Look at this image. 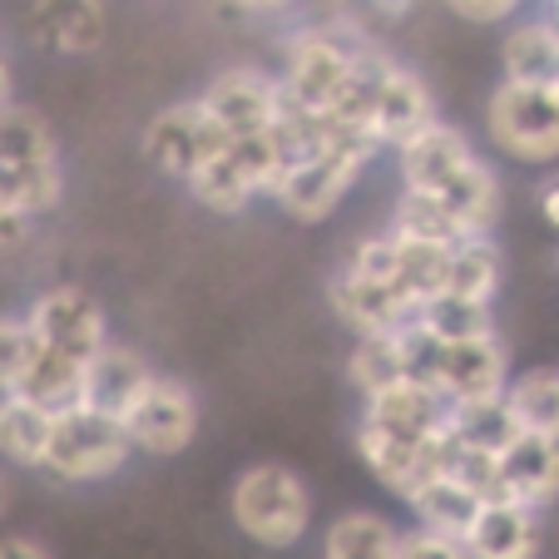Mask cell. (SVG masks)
Listing matches in <instances>:
<instances>
[{
  "mask_svg": "<svg viewBox=\"0 0 559 559\" xmlns=\"http://www.w3.org/2000/svg\"><path fill=\"white\" fill-rule=\"evenodd\" d=\"M228 515H233V525H238V535H243L248 545L283 555V549H297L307 539L317 506H312L307 480L293 471V465L258 461L233 480Z\"/></svg>",
  "mask_w": 559,
  "mask_h": 559,
  "instance_id": "cell-1",
  "label": "cell"
},
{
  "mask_svg": "<svg viewBox=\"0 0 559 559\" xmlns=\"http://www.w3.org/2000/svg\"><path fill=\"white\" fill-rule=\"evenodd\" d=\"M328 129V148L317 158H307L302 169H293L283 183H277L267 199L297 223H322L342 209L352 189H357L361 169L377 158V144L367 134H352V129H337L332 119H322Z\"/></svg>",
  "mask_w": 559,
  "mask_h": 559,
  "instance_id": "cell-2",
  "label": "cell"
},
{
  "mask_svg": "<svg viewBox=\"0 0 559 559\" xmlns=\"http://www.w3.org/2000/svg\"><path fill=\"white\" fill-rule=\"evenodd\" d=\"M129 455H134V445H129L124 426L80 406V412L55 421L40 471L50 480H64V486H95V480H109V475L124 471Z\"/></svg>",
  "mask_w": 559,
  "mask_h": 559,
  "instance_id": "cell-3",
  "label": "cell"
},
{
  "mask_svg": "<svg viewBox=\"0 0 559 559\" xmlns=\"http://www.w3.org/2000/svg\"><path fill=\"white\" fill-rule=\"evenodd\" d=\"M486 134L515 164H559V99L555 90H520L506 85L486 105Z\"/></svg>",
  "mask_w": 559,
  "mask_h": 559,
  "instance_id": "cell-4",
  "label": "cell"
},
{
  "mask_svg": "<svg viewBox=\"0 0 559 559\" xmlns=\"http://www.w3.org/2000/svg\"><path fill=\"white\" fill-rule=\"evenodd\" d=\"M25 328H31L40 352H55V357L80 361V367H90V361L99 357V347L109 342V317H105V307H99V297L74 283L45 287V293L25 307Z\"/></svg>",
  "mask_w": 559,
  "mask_h": 559,
  "instance_id": "cell-5",
  "label": "cell"
},
{
  "mask_svg": "<svg viewBox=\"0 0 559 559\" xmlns=\"http://www.w3.org/2000/svg\"><path fill=\"white\" fill-rule=\"evenodd\" d=\"M199 391L183 377H164L154 371V381L144 386V396L134 402V412L124 416V436L134 445V455H154V461H169V455H183L193 441H199Z\"/></svg>",
  "mask_w": 559,
  "mask_h": 559,
  "instance_id": "cell-6",
  "label": "cell"
},
{
  "mask_svg": "<svg viewBox=\"0 0 559 559\" xmlns=\"http://www.w3.org/2000/svg\"><path fill=\"white\" fill-rule=\"evenodd\" d=\"M228 144L233 139L213 124L209 109H203L199 99H179V105L158 109V115L144 124L148 169L164 174V179H179V183H189V174L199 169V164L228 154Z\"/></svg>",
  "mask_w": 559,
  "mask_h": 559,
  "instance_id": "cell-7",
  "label": "cell"
},
{
  "mask_svg": "<svg viewBox=\"0 0 559 559\" xmlns=\"http://www.w3.org/2000/svg\"><path fill=\"white\" fill-rule=\"evenodd\" d=\"M357 40H342L337 31H302L293 35L287 45V64L277 74V85H283V99L307 115H322L332 105V95L342 90V80L352 74L357 64Z\"/></svg>",
  "mask_w": 559,
  "mask_h": 559,
  "instance_id": "cell-8",
  "label": "cell"
},
{
  "mask_svg": "<svg viewBox=\"0 0 559 559\" xmlns=\"http://www.w3.org/2000/svg\"><path fill=\"white\" fill-rule=\"evenodd\" d=\"M357 455H361V465L371 471V480H377L381 490H391V496L406 506V500H412L431 475H441L445 436H436V441H416V436L386 431V426H377V421L361 416L357 421Z\"/></svg>",
  "mask_w": 559,
  "mask_h": 559,
  "instance_id": "cell-9",
  "label": "cell"
},
{
  "mask_svg": "<svg viewBox=\"0 0 559 559\" xmlns=\"http://www.w3.org/2000/svg\"><path fill=\"white\" fill-rule=\"evenodd\" d=\"M199 105L209 109V119H213V124H218L228 139L263 134V129L277 119V105H283V85H277V74L258 70V64H233V70H223L218 80L203 90Z\"/></svg>",
  "mask_w": 559,
  "mask_h": 559,
  "instance_id": "cell-10",
  "label": "cell"
},
{
  "mask_svg": "<svg viewBox=\"0 0 559 559\" xmlns=\"http://www.w3.org/2000/svg\"><path fill=\"white\" fill-rule=\"evenodd\" d=\"M510 377H515V371H510V352H506V342H500V332L441 347V361H436V391H441L451 406L500 402Z\"/></svg>",
  "mask_w": 559,
  "mask_h": 559,
  "instance_id": "cell-11",
  "label": "cell"
},
{
  "mask_svg": "<svg viewBox=\"0 0 559 559\" xmlns=\"http://www.w3.org/2000/svg\"><path fill=\"white\" fill-rule=\"evenodd\" d=\"M328 307L337 312L342 328L357 332V337H371V332H402V328H412V317H416V302L406 293L367 283V277L347 273V267L332 273Z\"/></svg>",
  "mask_w": 559,
  "mask_h": 559,
  "instance_id": "cell-12",
  "label": "cell"
},
{
  "mask_svg": "<svg viewBox=\"0 0 559 559\" xmlns=\"http://www.w3.org/2000/svg\"><path fill=\"white\" fill-rule=\"evenodd\" d=\"M426 124H436V99L416 70H406L402 60H391L377 90V115H371V139L377 148H402L406 139H416Z\"/></svg>",
  "mask_w": 559,
  "mask_h": 559,
  "instance_id": "cell-13",
  "label": "cell"
},
{
  "mask_svg": "<svg viewBox=\"0 0 559 559\" xmlns=\"http://www.w3.org/2000/svg\"><path fill=\"white\" fill-rule=\"evenodd\" d=\"M402 189L406 193H445L455 179L465 174V164L475 158V148H471V139L461 134L455 124H426L416 139H406L402 148Z\"/></svg>",
  "mask_w": 559,
  "mask_h": 559,
  "instance_id": "cell-14",
  "label": "cell"
},
{
  "mask_svg": "<svg viewBox=\"0 0 559 559\" xmlns=\"http://www.w3.org/2000/svg\"><path fill=\"white\" fill-rule=\"evenodd\" d=\"M471 559H539L545 555V515L515 500H490L480 506L471 535H465Z\"/></svg>",
  "mask_w": 559,
  "mask_h": 559,
  "instance_id": "cell-15",
  "label": "cell"
},
{
  "mask_svg": "<svg viewBox=\"0 0 559 559\" xmlns=\"http://www.w3.org/2000/svg\"><path fill=\"white\" fill-rule=\"evenodd\" d=\"M148 381H154V367H148L144 352L124 347V342H105L99 357L85 367V412L124 421Z\"/></svg>",
  "mask_w": 559,
  "mask_h": 559,
  "instance_id": "cell-16",
  "label": "cell"
},
{
  "mask_svg": "<svg viewBox=\"0 0 559 559\" xmlns=\"http://www.w3.org/2000/svg\"><path fill=\"white\" fill-rule=\"evenodd\" d=\"M500 500H515L545 515L559 500V441L549 436H515L500 455Z\"/></svg>",
  "mask_w": 559,
  "mask_h": 559,
  "instance_id": "cell-17",
  "label": "cell"
},
{
  "mask_svg": "<svg viewBox=\"0 0 559 559\" xmlns=\"http://www.w3.org/2000/svg\"><path fill=\"white\" fill-rule=\"evenodd\" d=\"M31 31L45 50L95 55L109 35L105 0H31Z\"/></svg>",
  "mask_w": 559,
  "mask_h": 559,
  "instance_id": "cell-18",
  "label": "cell"
},
{
  "mask_svg": "<svg viewBox=\"0 0 559 559\" xmlns=\"http://www.w3.org/2000/svg\"><path fill=\"white\" fill-rule=\"evenodd\" d=\"M361 416L386 431H402V436H416V441H436L445 436V416H451V402L441 391L421 386V381H396V386L377 391L361 402Z\"/></svg>",
  "mask_w": 559,
  "mask_h": 559,
  "instance_id": "cell-19",
  "label": "cell"
},
{
  "mask_svg": "<svg viewBox=\"0 0 559 559\" xmlns=\"http://www.w3.org/2000/svg\"><path fill=\"white\" fill-rule=\"evenodd\" d=\"M436 199H441L445 213H451V218L465 228V238H490V233H496V223H500V213H506V189H500V174L490 169L480 154H475L471 164H465L461 179H455L445 193H436Z\"/></svg>",
  "mask_w": 559,
  "mask_h": 559,
  "instance_id": "cell-20",
  "label": "cell"
},
{
  "mask_svg": "<svg viewBox=\"0 0 559 559\" xmlns=\"http://www.w3.org/2000/svg\"><path fill=\"white\" fill-rule=\"evenodd\" d=\"M500 64H506V85L559 90V35L549 31V21L515 25L500 45Z\"/></svg>",
  "mask_w": 559,
  "mask_h": 559,
  "instance_id": "cell-21",
  "label": "cell"
},
{
  "mask_svg": "<svg viewBox=\"0 0 559 559\" xmlns=\"http://www.w3.org/2000/svg\"><path fill=\"white\" fill-rule=\"evenodd\" d=\"M15 396H25V402L40 406L50 421H60V416H70V412L85 406V367L35 347V357H31V367H25Z\"/></svg>",
  "mask_w": 559,
  "mask_h": 559,
  "instance_id": "cell-22",
  "label": "cell"
},
{
  "mask_svg": "<svg viewBox=\"0 0 559 559\" xmlns=\"http://www.w3.org/2000/svg\"><path fill=\"white\" fill-rule=\"evenodd\" d=\"M506 287V253L496 238H465L451 248V267H445V293L461 302L490 307L496 293Z\"/></svg>",
  "mask_w": 559,
  "mask_h": 559,
  "instance_id": "cell-23",
  "label": "cell"
},
{
  "mask_svg": "<svg viewBox=\"0 0 559 559\" xmlns=\"http://www.w3.org/2000/svg\"><path fill=\"white\" fill-rule=\"evenodd\" d=\"M402 530L381 510H342L322 530V559H396Z\"/></svg>",
  "mask_w": 559,
  "mask_h": 559,
  "instance_id": "cell-24",
  "label": "cell"
},
{
  "mask_svg": "<svg viewBox=\"0 0 559 559\" xmlns=\"http://www.w3.org/2000/svg\"><path fill=\"white\" fill-rule=\"evenodd\" d=\"M500 402L515 416L520 436H549V441H559V367H530L520 377H510Z\"/></svg>",
  "mask_w": 559,
  "mask_h": 559,
  "instance_id": "cell-25",
  "label": "cell"
},
{
  "mask_svg": "<svg viewBox=\"0 0 559 559\" xmlns=\"http://www.w3.org/2000/svg\"><path fill=\"white\" fill-rule=\"evenodd\" d=\"M50 431L55 421L31 406L25 396H0V461L15 465V471H40L45 451H50Z\"/></svg>",
  "mask_w": 559,
  "mask_h": 559,
  "instance_id": "cell-26",
  "label": "cell"
},
{
  "mask_svg": "<svg viewBox=\"0 0 559 559\" xmlns=\"http://www.w3.org/2000/svg\"><path fill=\"white\" fill-rule=\"evenodd\" d=\"M406 510L416 515V525H421V530L465 539V535H471V525H475V515H480V500H475L465 486H455L451 475H431V480H426V486L406 500Z\"/></svg>",
  "mask_w": 559,
  "mask_h": 559,
  "instance_id": "cell-27",
  "label": "cell"
},
{
  "mask_svg": "<svg viewBox=\"0 0 559 559\" xmlns=\"http://www.w3.org/2000/svg\"><path fill=\"white\" fill-rule=\"evenodd\" d=\"M391 238H402V243H426V248H455L465 243V228L445 213L441 199H431V193H406L396 199V209H391Z\"/></svg>",
  "mask_w": 559,
  "mask_h": 559,
  "instance_id": "cell-28",
  "label": "cell"
},
{
  "mask_svg": "<svg viewBox=\"0 0 559 559\" xmlns=\"http://www.w3.org/2000/svg\"><path fill=\"white\" fill-rule=\"evenodd\" d=\"M347 381H352V391H357L361 402L377 396V391H386V386H396V381H406L402 332H371V337L352 342Z\"/></svg>",
  "mask_w": 559,
  "mask_h": 559,
  "instance_id": "cell-29",
  "label": "cell"
},
{
  "mask_svg": "<svg viewBox=\"0 0 559 559\" xmlns=\"http://www.w3.org/2000/svg\"><path fill=\"white\" fill-rule=\"evenodd\" d=\"M412 328L426 332L431 342H441V347H455V342L490 337V332H496V317H490V307H480V302H461V297L441 293V297L416 307Z\"/></svg>",
  "mask_w": 559,
  "mask_h": 559,
  "instance_id": "cell-30",
  "label": "cell"
},
{
  "mask_svg": "<svg viewBox=\"0 0 559 559\" xmlns=\"http://www.w3.org/2000/svg\"><path fill=\"white\" fill-rule=\"evenodd\" d=\"M445 436L465 451H486V455H506L510 441L520 436L515 416L506 412V402H475V406H451L445 416Z\"/></svg>",
  "mask_w": 559,
  "mask_h": 559,
  "instance_id": "cell-31",
  "label": "cell"
},
{
  "mask_svg": "<svg viewBox=\"0 0 559 559\" xmlns=\"http://www.w3.org/2000/svg\"><path fill=\"white\" fill-rule=\"evenodd\" d=\"M189 193H193V203H199V209L218 213V218H233V213H243L248 203L258 199V189L248 183V174L238 169L228 154L199 164V169L189 174Z\"/></svg>",
  "mask_w": 559,
  "mask_h": 559,
  "instance_id": "cell-32",
  "label": "cell"
},
{
  "mask_svg": "<svg viewBox=\"0 0 559 559\" xmlns=\"http://www.w3.org/2000/svg\"><path fill=\"white\" fill-rule=\"evenodd\" d=\"M55 158V134L35 109L25 105H5L0 109V164L5 169H31Z\"/></svg>",
  "mask_w": 559,
  "mask_h": 559,
  "instance_id": "cell-33",
  "label": "cell"
},
{
  "mask_svg": "<svg viewBox=\"0 0 559 559\" xmlns=\"http://www.w3.org/2000/svg\"><path fill=\"white\" fill-rule=\"evenodd\" d=\"M31 357H35V337L25 328V317H0V396H11L21 386Z\"/></svg>",
  "mask_w": 559,
  "mask_h": 559,
  "instance_id": "cell-34",
  "label": "cell"
},
{
  "mask_svg": "<svg viewBox=\"0 0 559 559\" xmlns=\"http://www.w3.org/2000/svg\"><path fill=\"white\" fill-rule=\"evenodd\" d=\"M396 559H471V555H465V539L412 525V530H402V539H396Z\"/></svg>",
  "mask_w": 559,
  "mask_h": 559,
  "instance_id": "cell-35",
  "label": "cell"
},
{
  "mask_svg": "<svg viewBox=\"0 0 559 559\" xmlns=\"http://www.w3.org/2000/svg\"><path fill=\"white\" fill-rule=\"evenodd\" d=\"M441 5L475 25H496V21H506L510 11H520V0H441Z\"/></svg>",
  "mask_w": 559,
  "mask_h": 559,
  "instance_id": "cell-36",
  "label": "cell"
},
{
  "mask_svg": "<svg viewBox=\"0 0 559 559\" xmlns=\"http://www.w3.org/2000/svg\"><path fill=\"white\" fill-rule=\"evenodd\" d=\"M0 559H55V555L31 535H0Z\"/></svg>",
  "mask_w": 559,
  "mask_h": 559,
  "instance_id": "cell-37",
  "label": "cell"
},
{
  "mask_svg": "<svg viewBox=\"0 0 559 559\" xmlns=\"http://www.w3.org/2000/svg\"><path fill=\"white\" fill-rule=\"evenodd\" d=\"M31 223L25 213H0V248H21L31 238Z\"/></svg>",
  "mask_w": 559,
  "mask_h": 559,
  "instance_id": "cell-38",
  "label": "cell"
},
{
  "mask_svg": "<svg viewBox=\"0 0 559 559\" xmlns=\"http://www.w3.org/2000/svg\"><path fill=\"white\" fill-rule=\"evenodd\" d=\"M535 203H539V213H545L549 228H559V174H549V179L539 183V189H535Z\"/></svg>",
  "mask_w": 559,
  "mask_h": 559,
  "instance_id": "cell-39",
  "label": "cell"
},
{
  "mask_svg": "<svg viewBox=\"0 0 559 559\" xmlns=\"http://www.w3.org/2000/svg\"><path fill=\"white\" fill-rule=\"evenodd\" d=\"M371 15H381V21H406V15L416 11V0H367Z\"/></svg>",
  "mask_w": 559,
  "mask_h": 559,
  "instance_id": "cell-40",
  "label": "cell"
},
{
  "mask_svg": "<svg viewBox=\"0 0 559 559\" xmlns=\"http://www.w3.org/2000/svg\"><path fill=\"white\" fill-rule=\"evenodd\" d=\"M11 90H15V80H11V64H5V55H0V109H5V105H15V99H11Z\"/></svg>",
  "mask_w": 559,
  "mask_h": 559,
  "instance_id": "cell-41",
  "label": "cell"
},
{
  "mask_svg": "<svg viewBox=\"0 0 559 559\" xmlns=\"http://www.w3.org/2000/svg\"><path fill=\"white\" fill-rule=\"evenodd\" d=\"M228 5H238V11H283L287 0H228Z\"/></svg>",
  "mask_w": 559,
  "mask_h": 559,
  "instance_id": "cell-42",
  "label": "cell"
},
{
  "mask_svg": "<svg viewBox=\"0 0 559 559\" xmlns=\"http://www.w3.org/2000/svg\"><path fill=\"white\" fill-rule=\"evenodd\" d=\"M5 510H11V480L0 475V515H5Z\"/></svg>",
  "mask_w": 559,
  "mask_h": 559,
  "instance_id": "cell-43",
  "label": "cell"
},
{
  "mask_svg": "<svg viewBox=\"0 0 559 559\" xmlns=\"http://www.w3.org/2000/svg\"><path fill=\"white\" fill-rule=\"evenodd\" d=\"M555 99H559V90H555Z\"/></svg>",
  "mask_w": 559,
  "mask_h": 559,
  "instance_id": "cell-44",
  "label": "cell"
}]
</instances>
